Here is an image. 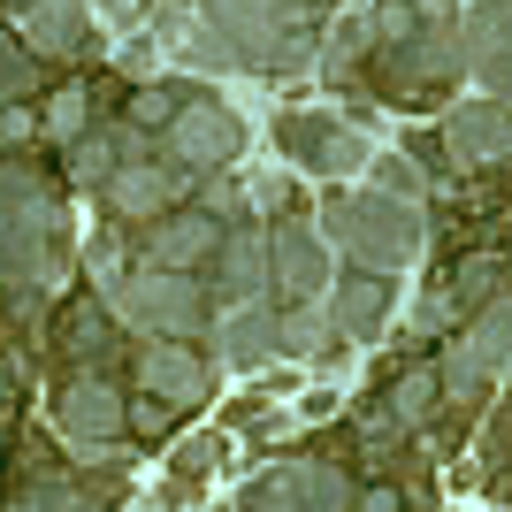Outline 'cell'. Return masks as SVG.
<instances>
[{"mask_svg": "<svg viewBox=\"0 0 512 512\" xmlns=\"http://www.w3.org/2000/svg\"><path fill=\"white\" fill-rule=\"evenodd\" d=\"M207 31L237 54V69H306V0H199Z\"/></svg>", "mask_w": 512, "mask_h": 512, "instance_id": "3957f363", "label": "cell"}, {"mask_svg": "<svg viewBox=\"0 0 512 512\" xmlns=\"http://www.w3.org/2000/svg\"><path fill=\"white\" fill-rule=\"evenodd\" d=\"M214 329V360L237 367V375H253V367L283 360V344H276V306L268 299H230L222 314H207Z\"/></svg>", "mask_w": 512, "mask_h": 512, "instance_id": "8fae6325", "label": "cell"}, {"mask_svg": "<svg viewBox=\"0 0 512 512\" xmlns=\"http://www.w3.org/2000/svg\"><path fill=\"white\" fill-rule=\"evenodd\" d=\"M214 237H222V222H214L207 207H184V214H153L146 260H153V268H199V260L214 253Z\"/></svg>", "mask_w": 512, "mask_h": 512, "instance_id": "ac0fdd59", "label": "cell"}, {"mask_svg": "<svg viewBox=\"0 0 512 512\" xmlns=\"http://www.w3.org/2000/svg\"><path fill=\"white\" fill-rule=\"evenodd\" d=\"M444 146H451V161L459 169H497L505 161V100H459L444 115Z\"/></svg>", "mask_w": 512, "mask_h": 512, "instance_id": "e0dca14e", "label": "cell"}, {"mask_svg": "<svg viewBox=\"0 0 512 512\" xmlns=\"http://www.w3.org/2000/svg\"><path fill=\"white\" fill-rule=\"evenodd\" d=\"M85 115H92V92L85 85H62V92H54V100H46V130H54V146L85 138Z\"/></svg>", "mask_w": 512, "mask_h": 512, "instance_id": "4316f807", "label": "cell"}, {"mask_svg": "<svg viewBox=\"0 0 512 512\" xmlns=\"http://www.w3.org/2000/svg\"><path fill=\"white\" fill-rule=\"evenodd\" d=\"M0 398H8V375H0Z\"/></svg>", "mask_w": 512, "mask_h": 512, "instance_id": "8d00e7d4", "label": "cell"}, {"mask_svg": "<svg viewBox=\"0 0 512 512\" xmlns=\"http://www.w3.org/2000/svg\"><path fill=\"white\" fill-rule=\"evenodd\" d=\"M85 31H92L85 0H23V46H31V54L69 62V54L85 46Z\"/></svg>", "mask_w": 512, "mask_h": 512, "instance_id": "d6986e66", "label": "cell"}, {"mask_svg": "<svg viewBox=\"0 0 512 512\" xmlns=\"http://www.w3.org/2000/svg\"><path fill=\"white\" fill-rule=\"evenodd\" d=\"M276 344H283V352H299V360H314L321 344H329V306L299 299L291 314H276Z\"/></svg>", "mask_w": 512, "mask_h": 512, "instance_id": "603a6c76", "label": "cell"}, {"mask_svg": "<svg viewBox=\"0 0 512 512\" xmlns=\"http://www.w3.org/2000/svg\"><path fill=\"white\" fill-rule=\"evenodd\" d=\"M214 260H222V299H260L268 291V237L253 230L214 237Z\"/></svg>", "mask_w": 512, "mask_h": 512, "instance_id": "ffe728a7", "label": "cell"}, {"mask_svg": "<svg viewBox=\"0 0 512 512\" xmlns=\"http://www.w3.org/2000/svg\"><path fill=\"white\" fill-rule=\"evenodd\" d=\"M383 46H390V77H398L406 92L444 85L451 69H459V31H451L436 8H428V16H413L406 31H398V39H383Z\"/></svg>", "mask_w": 512, "mask_h": 512, "instance_id": "7c38bea8", "label": "cell"}, {"mask_svg": "<svg viewBox=\"0 0 512 512\" xmlns=\"http://www.w3.org/2000/svg\"><path fill=\"white\" fill-rule=\"evenodd\" d=\"M245 199H253V207H268V214H276L283 199H291V184H283V169H253V184H245Z\"/></svg>", "mask_w": 512, "mask_h": 512, "instance_id": "1f68e13d", "label": "cell"}, {"mask_svg": "<svg viewBox=\"0 0 512 512\" xmlns=\"http://www.w3.org/2000/svg\"><path fill=\"white\" fill-rule=\"evenodd\" d=\"M0 276L31 283V291L69 276V222L54 192L16 161H0Z\"/></svg>", "mask_w": 512, "mask_h": 512, "instance_id": "7a4b0ae2", "label": "cell"}, {"mask_svg": "<svg viewBox=\"0 0 512 512\" xmlns=\"http://www.w3.org/2000/svg\"><path fill=\"white\" fill-rule=\"evenodd\" d=\"M245 153V115L222 100H176V115L161 123V161L169 169H192V176H214Z\"/></svg>", "mask_w": 512, "mask_h": 512, "instance_id": "8992f818", "label": "cell"}, {"mask_svg": "<svg viewBox=\"0 0 512 512\" xmlns=\"http://www.w3.org/2000/svg\"><path fill=\"white\" fill-rule=\"evenodd\" d=\"M130 115H138V130H161V123L176 115V92H169V85H146L138 100H130Z\"/></svg>", "mask_w": 512, "mask_h": 512, "instance_id": "f546056e", "label": "cell"}, {"mask_svg": "<svg viewBox=\"0 0 512 512\" xmlns=\"http://www.w3.org/2000/svg\"><path fill=\"white\" fill-rule=\"evenodd\" d=\"M329 276H337V253H329V237L314 230V222H276L268 230V283H276L283 299L299 306V299H321L329 291Z\"/></svg>", "mask_w": 512, "mask_h": 512, "instance_id": "9c48e42d", "label": "cell"}, {"mask_svg": "<svg viewBox=\"0 0 512 512\" xmlns=\"http://www.w3.org/2000/svg\"><path fill=\"white\" fill-rule=\"evenodd\" d=\"M69 146H77V153H69V176H77V184H100L115 161H138V153H146V138H138V123H130V130L107 123V130H85V138H69Z\"/></svg>", "mask_w": 512, "mask_h": 512, "instance_id": "44dd1931", "label": "cell"}, {"mask_svg": "<svg viewBox=\"0 0 512 512\" xmlns=\"http://www.w3.org/2000/svg\"><path fill=\"white\" fill-rule=\"evenodd\" d=\"M451 321H459V306H451V291H421V299H413V329H421V337H444Z\"/></svg>", "mask_w": 512, "mask_h": 512, "instance_id": "f1b7e54d", "label": "cell"}, {"mask_svg": "<svg viewBox=\"0 0 512 512\" xmlns=\"http://www.w3.org/2000/svg\"><path fill=\"white\" fill-rule=\"evenodd\" d=\"M100 8H107V16H123V8H130V0H100Z\"/></svg>", "mask_w": 512, "mask_h": 512, "instance_id": "d590c367", "label": "cell"}, {"mask_svg": "<svg viewBox=\"0 0 512 512\" xmlns=\"http://www.w3.org/2000/svg\"><path fill=\"white\" fill-rule=\"evenodd\" d=\"M138 383H146V398H161L169 413H199L214 398V360L192 352V337H146Z\"/></svg>", "mask_w": 512, "mask_h": 512, "instance_id": "ba28073f", "label": "cell"}, {"mask_svg": "<svg viewBox=\"0 0 512 512\" xmlns=\"http://www.w3.org/2000/svg\"><path fill=\"white\" fill-rule=\"evenodd\" d=\"M176 184H184V176H176L169 161H115V169L100 176V207L115 214V222H153V214H169Z\"/></svg>", "mask_w": 512, "mask_h": 512, "instance_id": "5bb4252c", "label": "cell"}, {"mask_svg": "<svg viewBox=\"0 0 512 512\" xmlns=\"http://www.w3.org/2000/svg\"><path fill=\"white\" fill-rule=\"evenodd\" d=\"M459 69H467L482 100H505L512 54H505V0H474L467 23H459Z\"/></svg>", "mask_w": 512, "mask_h": 512, "instance_id": "2e32d148", "label": "cell"}, {"mask_svg": "<svg viewBox=\"0 0 512 512\" xmlns=\"http://www.w3.org/2000/svg\"><path fill=\"white\" fill-rule=\"evenodd\" d=\"M367 54H375V16H367V8H344V16L329 23V46H321V77H329V85H344Z\"/></svg>", "mask_w": 512, "mask_h": 512, "instance_id": "7402d4cb", "label": "cell"}, {"mask_svg": "<svg viewBox=\"0 0 512 512\" xmlns=\"http://www.w3.org/2000/svg\"><path fill=\"white\" fill-rule=\"evenodd\" d=\"M490 299H505V260L497 253H474L467 268H459V283H451V306H490Z\"/></svg>", "mask_w": 512, "mask_h": 512, "instance_id": "d4e9b609", "label": "cell"}, {"mask_svg": "<svg viewBox=\"0 0 512 512\" xmlns=\"http://www.w3.org/2000/svg\"><path fill=\"white\" fill-rule=\"evenodd\" d=\"M54 421H62L69 444H115L130 421L123 390L107 383V375H77V383H62V398H54Z\"/></svg>", "mask_w": 512, "mask_h": 512, "instance_id": "4fadbf2b", "label": "cell"}, {"mask_svg": "<svg viewBox=\"0 0 512 512\" xmlns=\"http://www.w3.org/2000/svg\"><path fill=\"white\" fill-rule=\"evenodd\" d=\"M31 130H39V123H31V115H16V107L0 100V146H16V138H31Z\"/></svg>", "mask_w": 512, "mask_h": 512, "instance_id": "e575fe53", "label": "cell"}, {"mask_svg": "<svg viewBox=\"0 0 512 512\" xmlns=\"http://www.w3.org/2000/svg\"><path fill=\"white\" fill-rule=\"evenodd\" d=\"M505 337H512L505 299L474 306V321L444 344V360H436V398H451V406H482V390H497V375H505Z\"/></svg>", "mask_w": 512, "mask_h": 512, "instance_id": "5b68a950", "label": "cell"}, {"mask_svg": "<svg viewBox=\"0 0 512 512\" xmlns=\"http://www.w3.org/2000/svg\"><path fill=\"white\" fill-rule=\"evenodd\" d=\"M428 413H436V367H413V375H398V383H390V421L421 428Z\"/></svg>", "mask_w": 512, "mask_h": 512, "instance_id": "484cf974", "label": "cell"}, {"mask_svg": "<svg viewBox=\"0 0 512 512\" xmlns=\"http://www.w3.org/2000/svg\"><path fill=\"white\" fill-rule=\"evenodd\" d=\"M360 169L375 176V192H390V199H421L428 192V176L413 169V153H398V146H367Z\"/></svg>", "mask_w": 512, "mask_h": 512, "instance_id": "cb8c5ba5", "label": "cell"}, {"mask_svg": "<svg viewBox=\"0 0 512 512\" xmlns=\"http://www.w3.org/2000/svg\"><path fill=\"white\" fill-rule=\"evenodd\" d=\"M276 146H283V161H299L321 184H344V176H360V161H367V138L344 123V115H329V107H291V115H276Z\"/></svg>", "mask_w": 512, "mask_h": 512, "instance_id": "52a82bcc", "label": "cell"}, {"mask_svg": "<svg viewBox=\"0 0 512 512\" xmlns=\"http://www.w3.org/2000/svg\"><path fill=\"white\" fill-rule=\"evenodd\" d=\"M153 54H161L153 39H130L123 46V69H130V77H153Z\"/></svg>", "mask_w": 512, "mask_h": 512, "instance_id": "836d02e7", "label": "cell"}, {"mask_svg": "<svg viewBox=\"0 0 512 512\" xmlns=\"http://www.w3.org/2000/svg\"><path fill=\"white\" fill-rule=\"evenodd\" d=\"M16 505H85V490L77 482H31V490H16Z\"/></svg>", "mask_w": 512, "mask_h": 512, "instance_id": "d6a6232c", "label": "cell"}, {"mask_svg": "<svg viewBox=\"0 0 512 512\" xmlns=\"http://www.w3.org/2000/svg\"><path fill=\"white\" fill-rule=\"evenodd\" d=\"M314 230L329 237V253H344L352 268H367V276H406L428 253L421 199H390V192H375V184H337V192L321 199Z\"/></svg>", "mask_w": 512, "mask_h": 512, "instance_id": "6da1fadb", "label": "cell"}, {"mask_svg": "<svg viewBox=\"0 0 512 512\" xmlns=\"http://www.w3.org/2000/svg\"><path fill=\"white\" fill-rule=\"evenodd\" d=\"M115 314L130 321V329H146V337H199L207 329V291H199L192 268H138V276L115 283Z\"/></svg>", "mask_w": 512, "mask_h": 512, "instance_id": "277c9868", "label": "cell"}, {"mask_svg": "<svg viewBox=\"0 0 512 512\" xmlns=\"http://www.w3.org/2000/svg\"><path fill=\"white\" fill-rule=\"evenodd\" d=\"M237 505H314V512H337V505H360V482H344V474L321 467V459H283V467H268L260 482H245Z\"/></svg>", "mask_w": 512, "mask_h": 512, "instance_id": "30bf717a", "label": "cell"}, {"mask_svg": "<svg viewBox=\"0 0 512 512\" xmlns=\"http://www.w3.org/2000/svg\"><path fill=\"white\" fill-rule=\"evenodd\" d=\"M321 306H329V337L344 344H375L390 321V276H367V268H352V276H329V291H321Z\"/></svg>", "mask_w": 512, "mask_h": 512, "instance_id": "9a60e30c", "label": "cell"}, {"mask_svg": "<svg viewBox=\"0 0 512 512\" xmlns=\"http://www.w3.org/2000/svg\"><path fill=\"white\" fill-rule=\"evenodd\" d=\"M92 283H100V291H107V299H115V283H123L130 276V260H123V245H115V237H92Z\"/></svg>", "mask_w": 512, "mask_h": 512, "instance_id": "83f0119b", "label": "cell"}, {"mask_svg": "<svg viewBox=\"0 0 512 512\" xmlns=\"http://www.w3.org/2000/svg\"><path fill=\"white\" fill-rule=\"evenodd\" d=\"M16 92H31V54L0 39V100H16Z\"/></svg>", "mask_w": 512, "mask_h": 512, "instance_id": "4dcf8cb0", "label": "cell"}]
</instances>
